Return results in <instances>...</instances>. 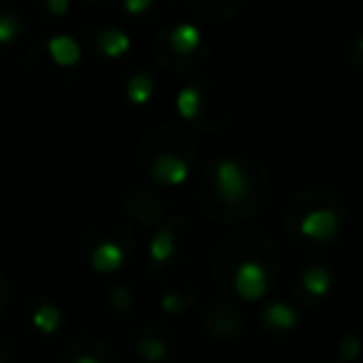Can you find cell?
I'll list each match as a JSON object with an SVG mask.
<instances>
[{"mask_svg":"<svg viewBox=\"0 0 363 363\" xmlns=\"http://www.w3.org/2000/svg\"><path fill=\"white\" fill-rule=\"evenodd\" d=\"M274 194L272 172L247 155L214 157L204 162L194 182V197L212 222L239 224L254 219Z\"/></svg>","mask_w":363,"mask_h":363,"instance_id":"obj_1","label":"cell"},{"mask_svg":"<svg viewBox=\"0 0 363 363\" xmlns=\"http://www.w3.org/2000/svg\"><path fill=\"white\" fill-rule=\"evenodd\" d=\"M281 254L262 232L224 237L212 252V277L219 291L244 301H259L281 274Z\"/></svg>","mask_w":363,"mask_h":363,"instance_id":"obj_2","label":"cell"},{"mask_svg":"<svg viewBox=\"0 0 363 363\" xmlns=\"http://www.w3.org/2000/svg\"><path fill=\"white\" fill-rule=\"evenodd\" d=\"M348 209L341 194L331 189L308 187L294 194L284 207L281 227L296 247L316 249L341 239Z\"/></svg>","mask_w":363,"mask_h":363,"instance_id":"obj_3","label":"cell"},{"mask_svg":"<svg viewBox=\"0 0 363 363\" xmlns=\"http://www.w3.org/2000/svg\"><path fill=\"white\" fill-rule=\"evenodd\" d=\"M140 169L162 187H174L192 177L197 169L199 152L192 135L177 122L155 125L137 150Z\"/></svg>","mask_w":363,"mask_h":363,"instance_id":"obj_4","label":"cell"},{"mask_svg":"<svg viewBox=\"0 0 363 363\" xmlns=\"http://www.w3.org/2000/svg\"><path fill=\"white\" fill-rule=\"evenodd\" d=\"M177 110L202 135H222L244 115V97L229 80L204 77L184 85L177 95Z\"/></svg>","mask_w":363,"mask_h":363,"instance_id":"obj_5","label":"cell"},{"mask_svg":"<svg viewBox=\"0 0 363 363\" xmlns=\"http://www.w3.org/2000/svg\"><path fill=\"white\" fill-rule=\"evenodd\" d=\"M152 57L169 75H194L209 60L204 33L194 23H177L155 35L150 45Z\"/></svg>","mask_w":363,"mask_h":363,"instance_id":"obj_6","label":"cell"},{"mask_svg":"<svg viewBox=\"0 0 363 363\" xmlns=\"http://www.w3.org/2000/svg\"><path fill=\"white\" fill-rule=\"evenodd\" d=\"M132 249L135 232L130 224L115 217L95 219L82 239V252L87 254V262L97 274H115L127 262Z\"/></svg>","mask_w":363,"mask_h":363,"instance_id":"obj_7","label":"cell"},{"mask_svg":"<svg viewBox=\"0 0 363 363\" xmlns=\"http://www.w3.org/2000/svg\"><path fill=\"white\" fill-rule=\"evenodd\" d=\"M21 72H23V85L33 95L45 97V100H60V97H65L82 77L80 67L65 70V67L55 65L50 60V55L45 52V45H35L23 57Z\"/></svg>","mask_w":363,"mask_h":363,"instance_id":"obj_8","label":"cell"},{"mask_svg":"<svg viewBox=\"0 0 363 363\" xmlns=\"http://www.w3.org/2000/svg\"><path fill=\"white\" fill-rule=\"evenodd\" d=\"M199 234L197 224L187 217L167 219L164 224L155 229V237L150 242V262L157 269L174 267V264L189 262L199 249Z\"/></svg>","mask_w":363,"mask_h":363,"instance_id":"obj_9","label":"cell"},{"mask_svg":"<svg viewBox=\"0 0 363 363\" xmlns=\"http://www.w3.org/2000/svg\"><path fill=\"white\" fill-rule=\"evenodd\" d=\"M234 296L217 291L204 301V328L219 343H234L244 336V313L232 301Z\"/></svg>","mask_w":363,"mask_h":363,"instance_id":"obj_10","label":"cell"},{"mask_svg":"<svg viewBox=\"0 0 363 363\" xmlns=\"http://www.w3.org/2000/svg\"><path fill=\"white\" fill-rule=\"evenodd\" d=\"M130 353L135 363H174V333L162 321H145L132 333Z\"/></svg>","mask_w":363,"mask_h":363,"instance_id":"obj_11","label":"cell"},{"mask_svg":"<svg viewBox=\"0 0 363 363\" xmlns=\"http://www.w3.org/2000/svg\"><path fill=\"white\" fill-rule=\"evenodd\" d=\"M122 207H125L127 217L140 222L142 227H155V224L160 227L167 222V212H169V204L164 202V197L152 192L145 184H132L122 197Z\"/></svg>","mask_w":363,"mask_h":363,"instance_id":"obj_12","label":"cell"},{"mask_svg":"<svg viewBox=\"0 0 363 363\" xmlns=\"http://www.w3.org/2000/svg\"><path fill=\"white\" fill-rule=\"evenodd\" d=\"M95 308L100 316H105L110 323H125L135 316L137 298L127 284L105 281L95 291Z\"/></svg>","mask_w":363,"mask_h":363,"instance_id":"obj_13","label":"cell"},{"mask_svg":"<svg viewBox=\"0 0 363 363\" xmlns=\"http://www.w3.org/2000/svg\"><path fill=\"white\" fill-rule=\"evenodd\" d=\"M62 363H117V353L105 338L97 333H77L75 338L62 346L60 353Z\"/></svg>","mask_w":363,"mask_h":363,"instance_id":"obj_14","label":"cell"},{"mask_svg":"<svg viewBox=\"0 0 363 363\" xmlns=\"http://www.w3.org/2000/svg\"><path fill=\"white\" fill-rule=\"evenodd\" d=\"M23 313H26L28 323H30L38 333H43V336H48V338H52L62 328V311L50 298H43V296L28 298Z\"/></svg>","mask_w":363,"mask_h":363,"instance_id":"obj_15","label":"cell"},{"mask_svg":"<svg viewBox=\"0 0 363 363\" xmlns=\"http://www.w3.org/2000/svg\"><path fill=\"white\" fill-rule=\"evenodd\" d=\"M197 298H199L197 284L182 279V281H177V284H169V286L160 294V308L167 316H182V313H187L189 308L197 303Z\"/></svg>","mask_w":363,"mask_h":363,"instance_id":"obj_16","label":"cell"},{"mask_svg":"<svg viewBox=\"0 0 363 363\" xmlns=\"http://www.w3.org/2000/svg\"><path fill=\"white\" fill-rule=\"evenodd\" d=\"M259 323L272 333H291L301 323V313L291 306L289 301H269L259 311Z\"/></svg>","mask_w":363,"mask_h":363,"instance_id":"obj_17","label":"cell"},{"mask_svg":"<svg viewBox=\"0 0 363 363\" xmlns=\"http://www.w3.org/2000/svg\"><path fill=\"white\" fill-rule=\"evenodd\" d=\"M247 8L244 0H187V11L209 23H227Z\"/></svg>","mask_w":363,"mask_h":363,"instance_id":"obj_18","label":"cell"},{"mask_svg":"<svg viewBox=\"0 0 363 363\" xmlns=\"http://www.w3.org/2000/svg\"><path fill=\"white\" fill-rule=\"evenodd\" d=\"M298 286H301L303 296H306L308 301H321V298H326L328 291H331L333 274L328 272L326 267H321V264H311V267H306L298 274Z\"/></svg>","mask_w":363,"mask_h":363,"instance_id":"obj_19","label":"cell"},{"mask_svg":"<svg viewBox=\"0 0 363 363\" xmlns=\"http://www.w3.org/2000/svg\"><path fill=\"white\" fill-rule=\"evenodd\" d=\"M45 52L50 55V60L55 65L65 67V70H75L80 67V60H82V48L75 38L70 35H55L45 43Z\"/></svg>","mask_w":363,"mask_h":363,"instance_id":"obj_20","label":"cell"},{"mask_svg":"<svg viewBox=\"0 0 363 363\" xmlns=\"http://www.w3.org/2000/svg\"><path fill=\"white\" fill-rule=\"evenodd\" d=\"M92 40H95L100 55H105L107 60H117V57H122L130 50V38H127V33L115 26L100 28V30L92 35Z\"/></svg>","mask_w":363,"mask_h":363,"instance_id":"obj_21","label":"cell"},{"mask_svg":"<svg viewBox=\"0 0 363 363\" xmlns=\"http://www.w3.org/2000/svg\"><path fill=\"white\" fill-rule=\"evenodd\" d=\"M122 92H125V97L132 105H147V102L152 100V95H155V80H152V75H147V72L137 70L125 77Z\"/></svg>","mask_w":363,"mask_h":363,"instance_id":"obj_22","label":"cell"},{"mask_svg":"<svg viewBox=\"0 0 363 363\" xmlns=\"http://www.w3.org/2000/svg\"><path fill=\"white\" fill-rule=\"evenodd\" d=\"M26 30V23L18 13H11V11H3L0 13V45L8 48L18 40Z\"/></svg>","mask_w":363,"mask_h":363,"instance_id":"obj_23","label":"cell"},{"mask_svg":"<svg viewBox=\"0 0 363 363\" xmlns=\"http://www.w3.org/2000/svg\"><path fill=\"white\" fill-rule=\"evenodd\" d=\"M122 13L132 18V21H145V23H152L157 21V13H162V6H157L155 0H132V3H122L120 6Z\"/></svg>","mask_w":363,"mask_h":363,"instance_id":"obj_24","label":"cell"},{"mask_svg":"<svg viewBox=\"0 0 363 363\" xmlns=\"http://www.w3.org/2000/svg\"><path fill=\"white\" fill-rule=\"evenodd\" d=\"M361 336H356V333H343L341 338H338V346H336V358L341 363H351L356 361L358 356H361Z\"/></svg>","mask_w":363,"mask_h":363,"instance_id":"obj_25","label":"cell"},{"mask_svg":"<svg viewBox=\"0 0 363 363\" xmlns=\"http://www.w3.org/2000/svg\"><path fill=\"white\" fill-rule=\"evenodd\" d=\"M346 57H348V62H351V65H356V67H361V70H363V35L353 38V40L348 43Z\"/></svg>","mask_w":363,"mask_h":363,"instance_id":"obj_26","label":"cell"},{"mask_svg":"<svg viewBox=\"0 0 363 363\" xmlns=\"http://www.w3.org/2000/svg\"><path fill=\"white\" fill-rule=\"evenodd\" d=\"M40 11H45L50 18H60L70 11V3H67V0H50V3H43Z\"/></svg>","mask_w":363,"mask_h":363,"instance_id":"obj_27","label":"cell"},{"mask_svg":"<svg viewBox=\"0 0 363 363\" xmlns=\"http://www.w3.org/2000/svg\"><path fill=\"white\" fill-rule=\"evenodd\" d=\"M16 348L6 336H0V363H16Z\"/></svg>","mask_w":363,"mask_h":363,"instance_id":"obj_28","label":"cell"},{"mask_svg":"<svg viewBox=\"0 0 363 363\" xmlns=\"http://www.w3.org/2000/svg\"><path fill=\"white\" fill-rule=\"evenodd\" d=\"M8 301H11V281L3 272H0V313L8 308Z\"/></svg>","mask_w":363,"mask_h":363,"instance_id":"obj_29","label":"cell"},{"mask_svg":"<svg viewBox=\"0 0 363 363\" xmlns=\"http://www.w3.org/2000/svg\"><path fill=\"white\" fill-rule=\"evenodd\" d=\"M316 363H341L338 358H321V361H316Z\"/></svg>","mask_w":363,"mask_h":363,"instance_id":"obj_30","label":"cell"}]
</instances>
